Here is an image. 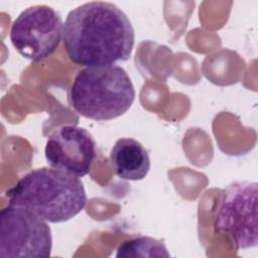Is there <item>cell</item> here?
Wrapping results in <instances>:
<instances>
[{"instance_id":"1","label":"cell","mask_w":258,"mask_h":258,"mask_svg":"<svg viewBox=\"0 0 258 258\" xmlns=\"http://www.w3.org/2000/svg\"><path fill=\"white\" fill-rule=\"evenodd\" d=\"M135 32L125 12L106 1L81 4L67 15L62 43L69 59L90 68L115 64L130 58Z\"/></svg>"},{"instance_id":"2","label":"cell","mask_w":258,"mask_h":258,"mask_svg":"<svg viewBox=\"0 0 258 258\" xmlns=\"http://www.w3.org/2000/svg\"><path fill=\"white\" fill-rule=\"evenodd\" d=\"M8 204L32 212L47 223H64L87 205V194L80 177L43 166L23 175L7 192Z\"/></svg>"},{"instance_id":"3","label":"cell","mask_w":258,"mask_h":258,"mask_svg":"<svg viewBox=\"0 0 258 258\" xmlns=\"http://www.w3.org/2000/svg\"><path fill=\"white\" fill-rule=\"evenodd\" d=\"M135 89L127 72L110 64L78 72L69 90V103L81 116L109 121L124 115L135 101Z\"/></svg>"},{"instance_id":"4","label":"cell","mask_w":258,"mask_h":258,"mask_svg":"<svg viewBox=\"0 0 258 258\" xmlns=\"http://www.w3.org/2000/svg\"><path fill=\"white\" fill-rule=\"evenodd\" d=\"M257 201L258 186L255 181H236L221 191L214 228L229 235L237 250L258 245Z\"/></svg>"},{"instance_id":"5","label":"cell","mask_w":258,"mask_h":258,"mask_svg":"<svg viewBox=\"0 0 258 258\" xmlns=\"http://www.w3.org/2000/svg\"><path fill=\"white\" fill-rule=\"evenodd\" d=\"M51 249V229L46 221L10 204L1 210V258H45L50 256Z\"/></svg>"},{"instance_id":"6","label":"cell","mask_w":258,"mask_h":258,"mask_svg":"<svg viewBox=\"0 0 258 258\" xmlns=\"http://www.w3.org/2000/svg\"><path fill=\"white\" fill-rule=\"evenodd\" d=\"M61 16L50 6L33 5L19 13L10 27V41L23 57L37 62L47 58L62 40Z\"/></svg>"},{"instance_id":"7","label":"cell","mask_w":258,"mask_h":258,"mask_svg":"<svg viewBox=\"0 0 258 258\" xmlns=\"http://www.w3.org/2000/svg\"><path fill=\"white\" fill-rule=\"evenodd\" d=\"M44 156L50 167L83 177L91 171L96 142L87 129L72 124L61 125L48 136Z\"/></svg>"},{"instance_id":"8","label":"cell","mask_w":258,"mask_h":258,"mask_svg":"<svg viewBox=\"0 0 258 258\" xmlns=\"http://www.w3.org/2000/svg\"><path fill=\"white\" fill-rule=\"evenodd\" d=\"M109 159L113 173L123 180H142L151 166L148 151L133 138H119L111 148Z\"/></svg>"},{"instance_id":"9","label":"cell","mask_w":258,"mask_h":258,"mask_svg":"<svg viewBox=\"0 0 258 258\" xmlns=\"http://www.w3.org/2000/svg\"><path fill=\"white\" fill-rule=\"evenodd\" d=\"M166 246L159 240L147 236H139L123 241L117 248L118 258L137 257H169Z\"/></svg>"}]
</instances>
